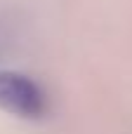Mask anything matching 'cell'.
Returning a JSON list of instances; mask_svg holds the SVG:
<instances>
[{"label": "cell", "instance_id": "cell-1", "mask_svg": "<svg viewBox=\"0 0 132 134\" xmlns=\"http://www.w3.org/2000/svg\"><path fill=\"white\" fill-rule=\"evenodd\" d=\"M0 108L19 118H43L47 111V97L43 87L17 71H0Z\"/></svg>", "mask_w": 132, "mask_h": 134}]
</instances>
